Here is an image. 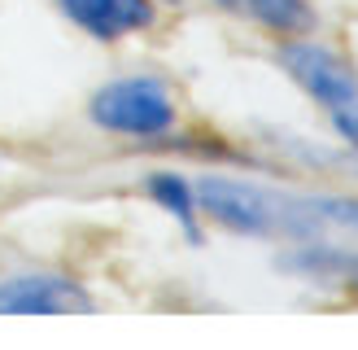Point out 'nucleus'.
<instances>
[{
    "label": "nucleus",
    "instance_id": "nucleus-1",
    "mask_svg": "<svg viewBox=\"0 0 358 350\" xmlns=\"http://www.w3.org/2000/svg\"><path fill=\"white\" fill-rule=\"evenodd\" d=\"M87 118L110 136L166 140L179 127V101L162 75H122L92 92Z\"/></svg>",
    "mask_w": 358,
    "mask_h": 350
},
{
    "label": "nucleus",
    "instance_id": "nucleus-2",
    "mask_svg": "<svg viewBox=\"0 0 358 350\" xmlns=\"http://www.w3.org/2000/svg\"><path fill=\"white\" fill-rule=\"evenodd\" d=\"M196 184V206L219 227L241 237H293V192L266 188L254 180H236V175H201Z\"/></svg>",
    "mask_w": 358,
    "mask_h": 350
},
{
    "label": "nucleus",
    "instance_id": "nucleus-3",
    "mask_svg": "<svg viewBox=\"0 0 358 350\" xmlns=\"http://www.w3.org/2000/svg\"><path fill=\"white\" fill-rule=\"evenodd\" d=\"M280 66L289 70V79H293L310 101L324 105L328 114L358 105V70H354L336 48L293 35V40L280 44Z\"/></svg>",
    "mask_w": 358,
    "mask_h": 350
},
{
    "label": "nucleus",
    "instance_id": "nucleus-4",
    "mask_svg": "<svg viewBox=\"0 0 358 350\" xmlns=\"http://www.w3.org/2000/svg\"><path fill=\"white\" fill-rule=\"evenodd\" d=\"M96 298L75 276L17 272L0 280V315H92Z\"/></svg>",
    "mask_w": 358,
    "mask_h": 350
},
{
    "label": "nucleus",
    "instance_id": "nucleus-5",
    "mask_svg": "<svg viewBox=\"0 0 358 350\" xmlns=\"http://www.w3.org/2000/svg\"><path fill=\"white\" fill-rule=\"evenodd\" d=\"M66 22H75L96 44H118L157 22L153 0H52Z\"/></svg>",
    "mask_w": 358,
    "mask_h": 350
},
{
    "label": "nucleus",
    "instance_id": "nucleus-6",
    "mask_svg": "<svg viewBox=\"0 0 358 350\" xmlns=\"http://www.w3.org/2000/svg\"><path fill=\"white\" fill-rule=\"evenodd\" d=\"M210 5L223 9L227 18H241V22H254L262 31H271L280 40L306 35L319 22L310 0H210Z\"/></svg>",
    "mask_w": 358,
    "mask_h": 350
},
{
    "label": "nucleus",
    "instance_id": "nucleus-7",
    "mask_svg": "<svg viewBox=\"0 0 358 350\" xmlns=\"http://www.w3.org/2000/svg\"><path fill=\"white\" fill-rule=\"evenodd\" d=\"M145 192L166 210L179 227H184V237L192 245H201V223H196L201 206H196V184L188 180V175H179V171H149L145 175Z\"/></svg>",
    "mask_w": 358,
    "mask_h": 350
},
{
    "label": "nucleus",
    "instance_id": "nucleus-8",
    "mask_svg": "<svg viewBox=\"0 0 358 350\" xmlns=\"http://www.w3.org/2000/svg\"><path fill=\"white\" fill-rule=\"evenodd\" d=\"M284 267H293L301 276L315 280H332V285H350L358 289V250H336V245H306L284 258Z\"/></svg>",
    "mask_w": 358,
    "mask_h": 350
},
{
    "label": "nucleus",
    "instance_id": "nucleus-9",
    "mask_svg": "<svg viewBox=\"0 0 358 350\" xmlns=\"http://www.w3.org/2000/svg\"><path fill=\"white\" fill-rule=\"evenodd\" d=\"M171 5H179V0H171Z\"/></svg>",
    "mask_w": 358,
    "mask_h": 350
}]
</instances>
